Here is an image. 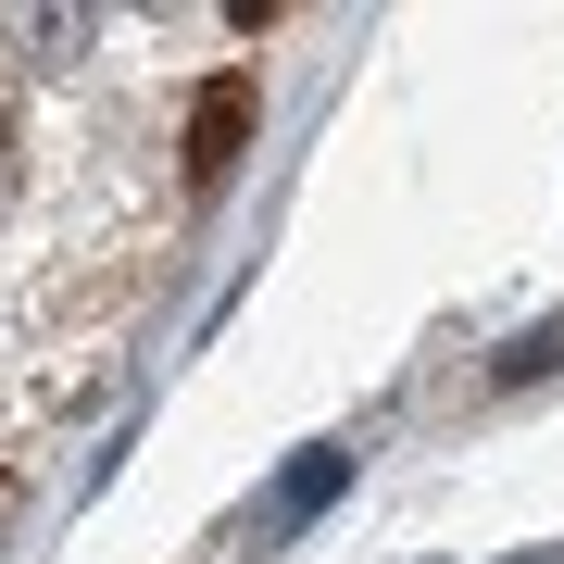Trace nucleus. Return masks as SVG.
Segmentation results:
<instances>
[{
    "label": "nucleus",
    "instance_id": "f257e3e1",
    "mask_svg": "<svg viewBox=\"0 0 564 564\" xmlns=\"http://www.w3.org/2000/svg\"><path fill=\"white\" fill-rule=\"evenodd\" d=\"M239 151H251V76H214L202 101H188V176L214 188V176H226Z\"/></svg>",
    "mask_w": 564,
    "mask_h": 564
},
{
    "label": "nucleus",
    "instance_id": "7ed1b4c3",
    "mask_svg": "<svg viewBox=\"0 0 564 564\" xmlns=\"http://www.w3.org/2000/svg\"><path fill=\"white\" fill-rule=\"evenodd\" d=\"M540 364H564V314H552V326H527V339L502 351V377H540Z\"/></svg>",
    "mask_w": 564,
    "mask_h": 564
},
{
    "label": "nucleus",
    "instance_id": "f03ea898",
    "mask_svg": "<svg viewBox=\"0 0 564 564\" xmlns=\"http://www.w3.org/2000/svg\"><path fill=\"white\" fill-rule=\"evenodd\" d=\"M339 477H351V452H314L302 477H289L276 502H263V527H302V514H326V489H339Z\"/></svg>",
    "mask_w": 564,
    "mask_h": 564
},
{
    "label": "nucleus",
    "instance_id": "20e7f679",
    "mask_svg": "<svg viewBox=\"0 0 564 564\" xmlns=\"http://www.w3.org/2000/svg\"><path fill=\"white\" fill-rule=\"evenodd\" d=\"M0 176H13V101H0Z\"/></svg>",
    "mask_w": 564,
    "mask_h": 564
}]
</instances>
